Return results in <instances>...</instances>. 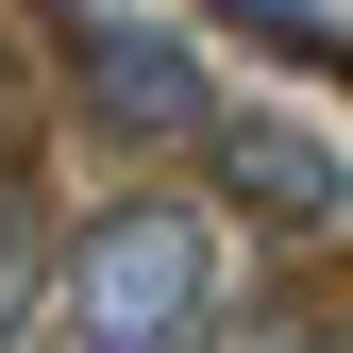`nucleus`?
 <instances>
[{
	"label": "nucleus",
	"mask_w": 353,
	"mask_h": 353,
	"mask_svg": "<svg viewBox=\"0 0 353 353\" xmlns=\"http://www.w3.org/2000/svg\"><path fill=\"white\" fill-rule=\"evenodd\" d=\"M219 286H236V252H219L202 202H101L51 252V336L68 353H202Z\"/></svg>",
	"instance_id": "obj_1"
},
{
	"label": "nucleus",
	"mask_w": 353,
	"mask_h": 353,
	"mask_svg": "<svg viewBox=\"0 0 353 353\" xmlns=\"http://www.w3.org/2000/svg\"><path fill=\"white\" fill-rule=\"evenodd\" d=\"M236 34H270V51H303V68H353V17H320V0H219Z\"/></svg>",
	"instance_id": "obj_5"
},
{
	"label": "nucleus",
	"mask_w": 353,
	"mask_h": 353,
	"mask_svg": "<svg viewBox=\"0 0 353 353\" xmlns=\"http://www.w3.org/2000/svg\"><path fill=\"white\" fill-rule=\"evenodd\" d=\"M202 353H320V320H219Z\"/></svg>",
	"instance_id": "obj_6"
},
{
	"label": "nucleus",
	"mask_w": 353,
	"mask_h": 353,
	"mask_svg": "<svg viewBox=\"0 0 353 353\" xmlns=\"http://www.w3.org/2000/svg\"><path fill=\"white\" fill-rule=\"evenodd\" d=\"M202 168H219V202H252L270 236H320V219L353 202L320 135H286V118H236V101H219V135H202Z\"/></svg>",
	"instance_id": "obj_3"
},
{
	"label": "nucleus",
	"mask_w": 353,
	"mask_h": 353,
	"mask_svg": "<svg viewBox=\"0 0 353 353\" xmlns=\"http://www.w3.org/2000/svg\"><path fill=\"white\" fill-rule=\"evenodd\" d=\"M51 252H68V236H34V202L0 185V353H17V336H51Z\"/></svg>",
	"instance_id": "obj_4"
},
{
	"label": "nucleus",
	"mask_w": 353,
	"mask_h": 353,
	"mask_svg": "<svg viewBox=\"0 0 353 353\" xmlns=\"http://www.w3.org/2000/svg\"><path fill=\"white\" fill-rule=\"evenodd\" d=\"M68 68H84V101H101L118 135H152V152H202V135H219L202 51H185V34H152V17H84V34H68Z\"/></svg>",
	"instance_id": "obj_2"
}]
</instances>
